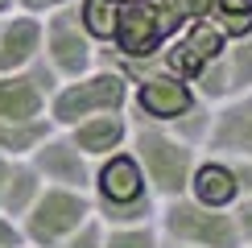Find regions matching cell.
<instances>
[{"instance_id":"obj_28","label":"cell","mask_w":252,"mask_h":248,"mask_svg":"<svg viewBox=\"0 0 252 248\" xmlns=\"http://www.w3.org/2000/svg\"><path fill=\"white\" fill-rule=\"evenodd\" d=\"M161 248H190V244H174V240H165V236H161Z\"/></svg>"},{"instance_id":"obj_1","label":"cell","mask_w":252,"mask_h":248,"mask_svg":"<svg viewBox=\"0 0 252 248\" xmlns=\"http://www.w3.org/2000/svg\"><path fill=\"white\" fill-rule=\"evenodd\" d=\"M91 211L103 227L120 223H157V194L145 182L141 161L132 157V149L108 153L91 165V186H87Z\"/></svg>"},{"instance_id":"obj_22","label":"cell","mask_w":252,"mask_h":248,"mask_svg":"<svg viewBox=\"0 0 252 248\" xmlns=\"http://www.w3.org/2000/svg\"><path fill=\"white\" fill-rule=\"evenodd\" d=\"M232 227L240 236V248L252 244V194H240V199L232 203Z\"/></svg>"},{"instance_id":"obj_25","label":"cell","mask_w":252,"mask_h":248,"mask_svg":"<svg viewBox=\"0 0 252 248\" xmlns=\"http://www.w3.org/2000/svg\"><path fill=\"white\" fill-rule=\"evenodd\" d=\"M0 248H25L17 219H8V215H0Z\"/></svg>"},{"instance_id":"obj_16","label":"cell","mask_w":252,"mask_h":248,"mask_svg":"<svg viewBox=\"0 0 252 248\" xmlns=\"http://www.w3.org/2000/svg\"><path fill=\"white\" fill-rule=\"evenodd\" d=\"M50 128H54V124H50L46 116H41V120H0V153L13 157V161L17 157H29Z\"/></svg>"},{"instance_id":"obj_19","label":"cell","mask_w":252,"mask_h":248,"mask_svg":"<svg viewBox=\"0 0 252 248\" xmlns=\"http://www.w3.org/2000/svg\"><path fill=\"white\" fill-rule=\"evenodd\" d=\"M211 116H215V103L194 99L190 108H186V112H182V116H178L174 124H165V128H170L178 141H186V145H194V149H203L207 132H211Z\"/></svg>"},{"instance_id":"obj_7","label":"cell","mask_w":252,"mask_h":248,"mask_svg":"<svg viewBox=\"0 0 252 248\" xmlns=\"http://www.w3.org/2000/svg\"><path fill=\"white\" fill-rule=\"evenodd\" d=\"M95 41L87 37L79 21L75 0L70 4H58L41 17V62L54 70L58 79H79L95 66Z\"/></svg>"},{"instance_id":"obj_27","label":"cell","mask_w":252,"mask_h":248,"mask_svg":"<svg viewBox=\"0 0 252 248\" xmlns=\"http://www.w3.org/2000/svg\"><path fill=\"white\" fill-rule=\"evenodd\" d=\"M4 13H13V0H0V17Z\"/></svg>"},{"instance_id":"obj_21","label":"cell","mask_w":252,"mask_h":248,"mask_svg":"<svg viewBox=\"0 0 252 248\" xmlns=\"http://www.w3.org/2000/svg\"><path fill=\"white\" fill-rule=\"evenodd\" d=\"M50 248H103V223L91 219V223H83L79 232H70L66 240H58V244H50Z\"/></svg>"},{"instance_id":"obj_13","label":"cell","mask_w":252,"mask_h":248,"mask_svg":"<svg viewBox=\"0 0 252 248\" xmlns=\"http://www.w3.org/2000/svg\"><path fill=\"white\" fill-rule=\"evenodd\" d=\"M41 58V17L4 13L0 17V75L25 70Z\"/></svg>"},{"instance_id":"obj_8","label":"cell","mask_w":252,"mask_h":248,"mask_svg":"<svg viewBox=\"0 0 252 248\" xmlns=\"http://www.w3.org/2000/svg\"><path fill=\"white\" fill-rule=\"evenodd\" d=\"M223 46H227V37L219 33L211 21H207V17H194V21H186V25L161 46L157 66H161V70H174V75H182L186 83H190L207 62H215L219 54H223Z\"/></svg>"},{"instance_id":"obj_3","label":"cell","mask_w":252,"mask_h":248,"mask_svg":"<svg viewBox=\"0 0 252 248\" xmlns=\"http://www.w3.org/2000/svg\"><path fill=\"white\" fill-rule=\"evenodd\" d=\"M103 112H128V79L116 66H91L79 79H62L46 103V120L54 128H70Z\"/></svg>"},{"instance_id":"obj_17","label":"cell","mask_w":252,"mask_h":248,"mask_svg":"<svg viewBox=\"0 0 252 248\" xmlns=\"http://www.w3.org/2000/svg\"><path fill=\"white\" fill-rule=\"evenodd\" d=\"M207 21H211L227 41H236V37L252 33V0H211Z\"/></svg>"},{"instance_id":"obj_20","label":"cell","mask_w":252,"mask_h":248,"mask_svg":"<svg viewBox=\"0 0 252 248\" xmlns=\"http://www.w3.org/2000/svg\"><path fill=\"white\" fill-rule=\"evenodd\" d=\"M103 248H161V232H157V223L103 227Z\"/></svg>"},{"instance_id":"obj_12","label":"cell","mask_w":252,"mask_h":248,"mask_svg":"<svg viewBox=\"0 0 252 248\" xmlns=\"http://www.w3.org/2000/svg\"><path fill=\"white\" fill-rule=\"evenodd\" d=\"M186 194L203 207H215V211H232V203L240 199V186H236V174H232V161L227 157H215V153H198L194 170H190V182H186Z\"/></svg>"},{"instance_id":"obj_5","label":"cell","mask_w":252,"mask_h":248,"mask_svg":"<svg viewBox=\"0 0 252 248\" xmlns=\"http://www.w3.org/2000/svg\"><path fill=\"white\" fill-rule=\"evenodd\" d=\"M95 219L87 190H66V186H41V194L33 199L25 215L17 219L25 248H50L58 240H66L70 232H79L83 223Z\"/></svg>"},{"instance_id":"obj_26","label":"cell","mask_w":252,"mask_h":248,"mask_svg":"<svg viewBox=\"0 0 252 248\" xmlns=\"http://www.w3.org/2000/svg\"><path fill=\"white\" fill-rule=\"evenodd\" d=\"M8 170H13V157L0 153V194H4V182H8Z\"/></svg>"},{"instance_id":"obj_10","label":"cell","mask_w":252,"mask_h":248,"mask_svg":"<svg viewBox=\"0 0 252 248\" xmlns=\"http://www.w3.org/2000/svg\"><path fill=\"white\" fill-rule=\"evenodd\" d=\"M29 165L41 174L46 186H66V190H87L91 186V157H83L75 149V141L62 128H50L46 137L37 141V149L29 153Z\"/></svg>"},{"instance_id":"obj_24","label":"cell","mask_w":252,"mask_h":248,"mask_svg":"<svg viewBox=\"0 0 252 248\" xmlns=\"http://www.w3.org/2000/svg\"><path fill=\"white\" fill-rule=\"evenodd\" d=\"M227 161H232V174H236L240 194H252V157H227Z\"/></svg>"},{"instance_id":"obj_6","label":"cell","mask_w":252,"mask_h":248,"mask_svg":"<svg viewBox=\"0 0 252 248\" xmlns=\"http://www.w3.org/2000/svg\"><path fill=\"white\" fill-rule=\"evenodd\" d=\"M157 232L165 240L190 244V248H240V236L232 227V211L203 207L190 194L157 203Z\"/></svg>"},{"instance_id":"obj_18","label":"cell","mask_w":252,"mask_h":248,"mask_svg":"<svg viewBox=\"0 0 252 248\" xmlns=\"http://www.w3.org/2000/svg\"><path fill=\"white\" fill-rule=\"evenodd\" d=\"M75 8H79V21H83V29H87V37L95 41V46H108L112 29H116L120 4H112V0H75Z\"/></svg>"},{"instance_id":"obj_30","label":"cell","mask_w":252,"mask_h":248,"mask_svg":"<svg viewBox=\"0 0 252 248\" xmlns=\"http://www.w3.org/2000/svg\"><path fill=\"white\" fill-rule=\"evenodd\" d=\"M244 248H252V244H244Z\"/></svg>"},{"instance_id":"obj_11","label":"cell","mask_w":252,"mask_h":248,"mask_svg":"<svg viewBox=\"0 0 252 248\" xmlns=\"http://www.w3.org/2000/svg\"><path fill=\"white\" fill-rule=\"evenodd\" d=\"M203 149L215 157H252V91L215 103Z\"/></svg>"},{"instance_id":"obj_9","label":"cell","mask_w":252,"mask_h":248,"mask_svg":"<svg viewBox=\"0 0 252 248\" xmlns=\"http://www.w3.org/2000/svg\"><path fill=\"white\" fill-rule=\"evenodd\" d=\"M58 83L62 79L41 58L33 66H25V70L0 75V120H41Z\"/></svg>"},{"instance_id":"obj_2","label":"cell","mask_w":252,"mask_h":248,"mask_svg":"<svg viewBox=\"0 0 252 248\" xmlns=\"http://www.w3.org/2000/svg\"><path fill=\"white\" fill-rule=\"evenodd\" d=\"M128 149H132V157L141 161L145 182H149V190L157 194V203L186 194L190 170L198 161L194 145L178 141L165 124H136V128L128 132Z\"/></svg>"},{"instance_id":"obj_4","label":"cell","mask_w":252,"mask_h":248,"mask_svg":"<svg viewBox=\"0 0 252 248\" xmlns=\"http://www.w3.org/2000/svg\"><path fill=\"white\" fill-rule=\"evenodd\" d=\"M178 0H141V4H120L116 29L108 46L116 50V62H149L161 54V46L186 25Z\"/></svg>"},{"instance_id":"obj_14","label":"cell","mask_w":252,"mask_h":248,"mask_svg":"<svg viewBox=\"0 0 252 248\" xmlns=\"http://www.w3.org/2000/svg\"><path fill=\"white\" fill-rule=\"evenodd\" d=\"M62 132L75 141V149L83 153V157L99 161V157H108V153H116V149L128 145L132 124H128L124 112H103V116H87V120L70 124V128H62Z\"/></svg>"},{"instance_id":"obj_15","label":"cell","mask_w":252,"mask_h":248,"mask_svg":"<svg viewBox=\"0 0 252 248\" xmlns=\"http://www.w3.org/2000/svg\"><path fill=\"white\" fill-rule=\"evenodd\" d=\"M41 174L29 165V157H17L13 170H8V182H4V194H0V215L8 219H21V215L33 207V199L41 194Z\"/></svg>"},{"instance_id":"obj_29","label":"cell","mask_w":252,"mask_h":248,"mask_svg":"<svg viewBox=\"0 0 252 248\" xmlns=\"http://www.w3.org/2000/svg\"><path fill=\"white\" fill-rule=\"evenodd\" d=\"M112 4H141V0H112Z\"/></svg>"},{"instance_id":"obj_23","label":"cell","mask_w":252,"mask_h":248,"mask_svg":"<svg viewBox=\"0 0 252 248\" xmlns=\"http://www.w3.org/2000/svg\"><path fill=\"white\" fill-rule=\"evenodd\" d=\"M70 4V0H13V13H29V17H46L50 8Z\"/></svg>"}]
</instances>
